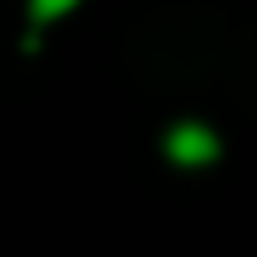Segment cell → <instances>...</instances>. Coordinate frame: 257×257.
Instances as JSON below:
<instances>
[{"instance_id":"cell-1","label":"cell","mask_w":257,"mask_h":257,"mask_svg":"<svg viewBox=\"0 0 257 257\" xmlns=\"http://www.w3.org/2000/svg\"><path fill=\"white\" fill-rule=\"evenodd\" d=\"M167 153H172V162H181V167H205V162L219 157V138H214L205 124H176L172 134H167Z\"/></svg>"},{"instance_id":"cell-2","label":"cell","mask_w":257,"mask_h":257,"mask_svg":"<svg viewBox=\"0 0 257 257\" xmlns=\"http://www.w3.org/2000/svg\"><path fill=\"white\" fill-rule=\"evenodd\" d=\"M76 0H34V19H57V15H67Z\"/></svg>"}]
</instances>
